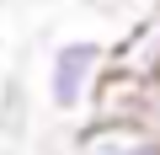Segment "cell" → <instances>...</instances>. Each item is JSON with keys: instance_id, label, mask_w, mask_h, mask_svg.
Returning <instances> with one entry per match:
<instances>
[{"instance_id": "6da1fadb", "label": "cell", "mask_w": 160, "mask_h": 155, "mask_svg": "<svg viewBox=\"0 0 160 155\" xmlns=\"http://www.w3.org/2000/svg\"><path fill=\"white\" fill-rule=\"evenodd\" d=\"M107 75V48L91 43V38H64L48 48V64H43V80H48V107L53 112H86L96 86Z\"/></svg>"}, {"instance_id": "7a4b0ae2", "label": "cell", "mask_w": 160, "mask_h": 155, "mask_svg": "<svg viewBox=\"0 0 160 155\" xmlns=\"http://www.w3.org/2000/svg\"><path fill=\"white\" fill-rule=\"evenodd\" d=\"M69 155H160V134L139 118H86L69 139Z\"/></svg>"}, {"instance_id": "3957f363", "label": "cell", "mask_w": 160, "mask_h": 155, "mask_svg": "<svg viewBox=\"0 0 160 155\" xmlns=\"http://www.w3.org/2000/svg\"><path fill=\"white\" fill-rule=\"evenodd\" d=\"M155 64H160V6H155V11H144V16L123 32V43H118V48H107V70L133 75V80H149Z\"/></svg>"}, {"instance_id": "277c9868", "label": "cell", "mask_w": 160, "mask_h": 155, "mask_svg": "<svg viewBox=\"0 0 160 155\" xmlns=\"http://www.w3.org/2000/svg\"><path fill=\"white\" fill-rule=\"evenodd\" d=\"M27 80L22 75H6V80H0V134H6L11 144L16 139H27Z\"/></svg>"}, {"instance_id": "5b68a950", "label": "cell", "mask_w": 160, "mask_h": 155, "mask_svg": "<svg viewBox=\"0 0 160 155\" xmlns=\"http://www.w3.org/2000/svg\"><path fill=\"white\" fill-rule=\"evenodd\" d=\"M149 80H155V86H160V64H155V75H149Z\"/></svg>"}]
</instances>
